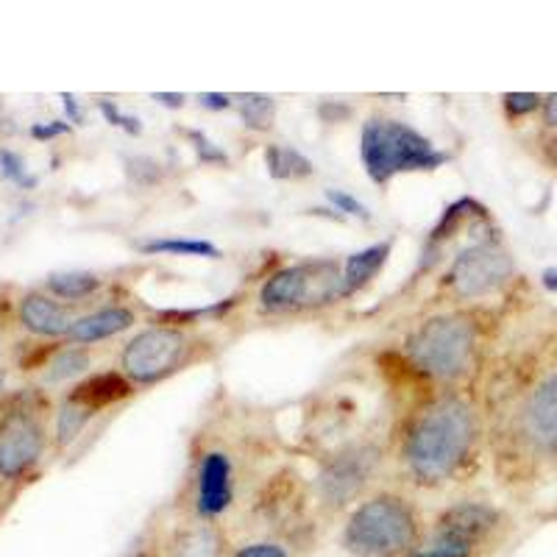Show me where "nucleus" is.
<instances>
[{
    "mask_svg": "<svg viewBox=\"0 0 557 557\" xmlns=\"http://www.w3.org/2000/svg\"><path fill=\"white\" fill-rule=\"evenodd\" d=\"M3 385H7V374L0 371V391H3Z\"/></svg>",
    "mask_w": 557,
    "mask_h": 557,
    "instance_id": "obj_38",
    "label": "nucleus"
},
{
    "mask_svg": "<svg viewBox=\"0 0 557 557\" xmlns=\"http://www.w3.org/2000/svg\"><path fill=\"white\" fill-rule=\"evenodd\" d=\"M151 98L157 103H162V107H168V109H182L184 101H187L182 92H151Z\"/></svg>",
    "mask_w": 557,
    "mask_h": 557,
    "instance_id": "obj_35",
    "label": "nucleus"
},
{
    "mask_svg": "<svg viewBox=\"0 0 557 557\" xmlns=\"http://www.w3.org/2000/svg\"><path fill=\"white\" fill-rule=\"evenodd\" d=\"M343 271L335 260H307L271 273L260 287L265 312H298L346 298Z\"/></svg>",
    "mask_w": 557,
    "mask_h": 557,
    "instance_id": "obj_7",
    "label": "nucleus"
},
{
    "mask_svg": "<svg viewBox=\"0 0 557 557\" xmlns=\"http://www.w3.org/2000/svg\"><path fill=\"white\" fill-rule=\"evenodd\" d=\"M544 107V96L539 92H505L502 96V112L507 121H524L530 114H539Z\"/></svg>",
    "mask_w": 557,
    "mask_h": 557,
    "instance_id": "obj_24",
    "label": "nucleus"
},
{
    "mask_svg": "<svg viewBox=\"0 0 557 557\" xmlns=\"http://www.w3.org/2000/svg\"><path fill=\"white\" fill-rule=\"evenodd\" d=\"M387 257H391V243H374V246L351 253L343 262V285H346L348 296L371 285L380 276L382 268H385Z\"/></svg>",
    "mask_w": 557,
    "mask_h": 557,
    "instance_id": "obj_17",
    "label": "nucleus"
},
{
    "mask_svg": "<svg viewBox=\"0 0 557 557\" xmlns=\"http://www.w3.org/2000/svg\"><path fill=\"white\" fill-rule=\"evenodd\" d=\"M20 321L28 332L39 337H62L73 326V318L59 301L42 296V293H28L20 301Z\"/></svg>",
    "mask_w": 557,
    "mask_h": 557,
    "instance_id": "obj_14",
    "label": "nucleus"
},
{
    "mask_svg": "<svg viewBox=\"0 0 557 557\" xmlns=\"http://www.w3.org/2000/svg\"><path fill=\"white\" fill-rule=\"evenodd\" d=\"M0 178L14 182L17 187H26V190L37 184V178L28 173L23 157H20V153H14V151H9V148H0Z\"/></svg>",
    "mask_w": 557,
    "mask_h": 557,
    "instance_id": "obj_25",
    "label": "nucleus"
},
{
    "mask_svg": "<svg viewBox=\"0 0 557 557\" xmlns=\"http://www.w3.org/2000/svg\"><path fill=\"white\" fill-rule=\"evenodd\" d=\"M98 287H101V278L87 271H64L48 276V290L59 298H70V301L92 296Z\"/></svg>",
    "mask_w": 557,
    "mask_h": 557,
    "instance_id": "obj_21",
    "label": "nucleus"
},
{
    "mask_svg": "<svg viewBox=\"0 0 557 557\" xmlns=\"http://www.w3.org/2000/svg\"><path fill=\"white\" fill-rule=\"evenodd\" d=\"M134 323H137V315H134V310H128V307L123 305L103 307V310H96L84 318H76L73 326H70L67 337L73 343H98L132 330Z\"/></svg>",
    "mask_w": 557,
    "mask_h": 557,
    "instance_id": "obj_15",
    "label": "nucleus"
},
{
    "mask_svg": "<svg viewBox=\"0 0 557 557\" xmlns=\"http://www.w3.org/2000/svg\"><path fill=\"white\" fill-rule=\"evenodd\" d=\"M184 134H187V139H190V146L193 151H196L198 162H203V165H218V168L228 165V153L223 151L221 146H215L207 134L196 132V128H187Z\"/></svg>",
    "mask_w": 557,
    "mask_h": 557,
    "instance_id": "obj_26",
    "label": "nucleus"
},
{
    "mask_svg": "<svg viewBox=\"0 0 557 557\" xmlns=\"http://www.w3.org/2000/svg\"><path fill=\"white\" fill-rule=\"evenodd\" d=\"M507 516L487 499H460L444 507L410 557H485L494 549Z\"/></svg>",
    "mask_w": 557,
    "mask_h": 557,
    "instance_id": "obj_6",
    "label": "nucleus"
},
{
    "mask_svg": "<svg viewBox=\"0 0 557 557\" xmlns=\"http://www.w3.org/2000/svg\"><path fill=\"white\" fill-rule=\"evenodd\" d=\"M98 112L107 117L109 126L121 128V132L132 134V137H139V134H143V123H139V117L126 114L114 101H98Z\"/></svg>",
    "mask_w": 557,
    "mask_h": 557,
    "instance_id": "obj_28",
    "label": "nucleus"
},
{
    "mask_svg": "<svg viewBox=\"0 0 557 557\" xmlns=\"http://www.w3.org/2000/svg\"><path fill=\"white\" fill-rule=\"evenodd\" d=\"M235 101L243 126L251 132H271L273 121H276V98L251 92V96H237Z\"/></svg>",
    "mask_w": 557,
    "mask_h": 557,
    "instance_id": "obj_20",
    "label": "nucleus"
},
{
    "mask_svg": "<svg viewBox=\"0 0 557 557\" xmlns=\"http://www.w3.org/2000/svg\"><path fill=\"white\" fill-rule=\"evenodd\" d=\"M482 441V421L474 401L446 393L407 421L401 435V466L410 482L444 487L474 462Z\"/></svg>",
    "mask_w": 557,
    "mask_h": 557,
    "instance_id": "obj_1",
    "label": "nucleus"
},
{
    "mask_svg": "<svg viewBox=\"0 0 557 557\" xmlns=\"http://www.w3.org/2000/svg\"><path fill=\"white\" fill-rule=\"evenodd\" d=\"M507 444L530 469L557 462V357L519 391L507 418Z\"/></svg>",
    "mask_w": 557,
    "mask_h": 557,
    "instance_id": "obj_5",
    "label": "nucleus"
},
{
    "mask_svg": "<svg viewBox=\"0 0 557 557\" xmlns=\"http://www.w3.org/2000/svg\"><path fill=\"white\" fill-rule=\"evenodd\" d=\"M228 557H293V552L278 541H248Z\"/></svg>",
    "mask_w": 557,
    "mask_h": 557,
    "instance_id": "obj_29",
    "label": "nucleus"
},
{
    "mask_svg": "<svg viewBox=\"0 0 557 557\" xmlns=\"http://www.w3.org/2000/svg\"><path fill=\"white\" fill-rule=\"evenodd\" d=\"M323 193H326V201H330L332 207H335L337 212H341V215L357 218V221H366V223L374 221V215H371V209H368L366 203L360 201V198L351 196V193L335 190V187H330V190H323Z\"/></svg>",
    "mask_w": 557,
    "mask_h": 557,
    "instance_id": "obj_27",
    "label": "nucleus"
},
{
    "mask_svg": "<svg viewBox=\"0 0 557 557\" xmlns=\"http://www.w3.org/2000/svg\"><path fill=\"white\" fill-rule=\"evenodd\" d=\"M424 539L416 502L396 491H380L357 502L343 524L341 546L351 557H410Z\"/></svg>",
    "mask_w": 557,
    "mask_h": 557,
    "instance_id": "obj_2",
    "label": "nucleus"
},
{
    "mask_svg": "<svg viewBox=\"0 0 557 557\" xmlns=\"http://www.w3.org/2000/svg\"><path fill=\"white\" fill-rule=\"evenodd\" d=\"M265 168L273 178H307L312 176V162L290 146H265Z\"/></svg>",
    "mask_w": 557,
    "mask_h": 557,
    "instance_id": "obj_19",
    "label": "nucleus"
},
{
    "mask_svg": "<svg viewBox=\"0 0 557 557\" xmlns=\"http://www.w3.org/2000/svg\"><path fill=\"white\" fill-rule=\"evenodd\" d=\"M193 351H196V341L182 326L157 323L137 332L123 346L121 368L134 385H157L182 371L190 362Z\"/></svg>",
    "mask_w": 557,
    "mask_h": 557,
    "instance_id": "obj_8",
    "label": "nucleus"
},
{
    "mask_svg": "<svg viewBox=\"0 0 557 557\" xmlns=\"http://www.w3.org/2000/svg\"><path fill=\"white\" fill-rule=\"evenodd\" d=\"M159 162L151 157H132L128 159V173L134 176V182L137 184H153L159 182V176H162V171H159Z\"/></svg>",
    "mask_w": 557,
    "mask_h": 557,
    "instance_id": "obj_30",
    "label": "nucleus"
},
{
    "mask_svg": "<svg viewBox=\"0 0 557 557\" xmlns=\"http://www.w3.org/2000/svg\"><path fill=\"white\" fill-rule=\"evenodd\" d=\"M143 253H173V257H203V260H221L223 251L209 240H190V237H157V240L139 243Z\"/></svg>",
    "mask_w": 557,
    "mask_h": 557,
    "instance_id": "obj_18",
    "label": "nucleus"
},
{
    "mask_svg": "<svg viewBox=\"0 0 557 557\" xmlns=\"http://www.w3.org/2000/svg\"><path fill=\"white\" fill-rule=\"evenodd\" d=\"M544 287L549 293H557V268H546V271H544Z\"/></svg>",
    "mask_w": 557,
    "mask_h": 557,
    "instance_id": "obj_37",
    "label": "nucleus"
},
{
    "mask_svg": "<svg viewBox=\"0 0 557 557\" xmlns=\"http://www.w3.org/2000/svg\"><path fill=\"white\" fill-rule=\"evenodd\" d=\"M62 101H64V112H67V117L73 123H82L84 114H82V107H78V101L73 96H67V92H62Z\"/></svg>",
    "mask_w": 557,
    "mask_h": 557,
    "instance_id": "obj_36",
    "label": "nucleus"
},
{
    "mask_svg": "<svg viewBox=\"0 0 557 557\" xmlns=\"http://www.w3.org/2000/svg\"><path fill=\"white\" fill-rule=\"evenodd\" d=\"M89 362H92V357H89L87 348H64V351H59V355L48 362V374H45V380L67 382L73 380V376L84 374L89 368Z\"/></svg>",
    "mask_w": 557,
    "mask_h": 557,
    "instance_id": "obj_23",
    "label": "nucleus"
},
{
    "mask_svg": "<svg viewBox=\"0 0 557 557\" xmlns=\"http://www.w3.org/2000/svg\"><path fill=\"white\" fill-rule=\"evenodd\" d=\"M198 103H201L203 109H215V112H223V109L235 107V98L223 96V92H201V96H198Z\"/></svg>",
    "mask_w": 557,
    "mask_h": 557,
    "instance_id": "obj_34",
    "label": "nucleus"
},
{
    "mask_svg": "<svg viewBox=\"0 0 557 557\" xmlns=\"http://www.w3.org/2000/svg\"><path fill=\"white\" fill-rule=\"evenodd\" d=\"M235 502V466L232 457L212 449L201 457L196 474V513L203 521H215Z\"/></svg>",
    "mask_w": 557,
    "mask_h": 557,
    "instance_id": "obj_12",
    "label": "nucleus"
},
{
    "mask_svg": "<svg viewBox=\"0 0 557 557\" xmlns=\"http://www.w3.org/2000/svg\"><path fill=\"white\" fill-rule=\"evenodd\" d=\"M45 430L28 412H14L0 426V474L7 480L23 476L42 457Z\"/></svg>",
    "mask_w": 557,
    "mask_h": 557,
    "instance_id": "obj_11",
    "label": "nucleus"
},
{
    "mask_svg": "<svg viewBox=\"0 0 557 557\" xmlns=\"http://www.w3.org/2000/svg\"><path fill=\"white\" fill-rule=\"evenodd\" d=\"M92 416H96V412L87 410V407L78 405V401L64 399V405L59 407V416H57V444L59 446L73 444V441L84 432V426L89 424V418Z\"/></svg>",
    "mask_w": 557,
    "mask_h": 557,
    "instance_id": "obj_22",
    "label": "nucleus"
},
{
    "mask_svg": "<svg viewBox=\"0 0 557 557\" xmlns=\"http://www.w3.org/2000/svg\"><path fill=\"white\" fill-rule=\"evenodd\" d=\"M376 466H380V449L371 444L346 446L337 455H332L318 471V505L330 513H341V510L351 507L360 499L371 476L376 474Z\"/></svg>",
    "mask_w": 557,
    "mask_h": 557,
    "instance_id": "obj_10",
    "label": "nucleus"
},
{
    "mask_svg": "<svg viewBox=\"0 0 557 557\" xmlns=\"http://www.w3.org/2000/svg\"><path fill=\"white\" fill-rule=\"evenodd\" d=\"M541 128L544 132H557V92L544 96V107H541Z\"/></svg>",
    "mask_w": 557,
    "mask_h": 557,
    "instance_id": "obj_32",
    "label": "nucleus"
},
{
    "mask_svg": "<svg viewBox=\"0 0 557 557\" xmlns=\"http://www.w3.org/2000/svg\"><path fill=\"white\" fill-rule=\"evenodd\" d=\"M159 557H226V535L215 521H193L171 532Z\"/></svg>",
    "mask_w": 557,
    "mask_h": 557,
    "instance_id": "obj_13",
    "label": "nucleus"
},
{
    "mask_svg": "<svg viewBox=\"0 0 557 557\" xmlns=\"http://www.w3.org/2000/svg\"><path fill=\"white\" fill-rule=\"evenodd\" d=\"M70 126L62 121H53V123H34L32 126V137L34 139H53V137H62L67 134Z\"/></svg>",
    "mask_w": 557,
    "mask_h": 557,
    "instance_id": "obj_33",
    "label": "nucleus"
},
{
    "mask_svg": "<svg viewBox=\"0 0 557 557\" xmlns=\"http://www.w3.org/2000/svg\"><path fill=\"white\" fill-rule=\"evenodd\" d=\"M134 393V382L126 374H117V371H101V374L89 376L82 385L73 387L67 399L78 401L87 410L98 412L103 407H112L117 401H126Z\"/></svg>",
    "mask_w": 557,
    "mask_h": 557,
    "instance_id": "obj_16",
    "label": "nucleus"
},
{
    "mask_svg": "<svg viewBox=\"0 0 557 557\" xmlns=\"http://www.w3.org/2000/svg\"><path fill=\"white\" fill-rule=\"evenodd\" d=\"M516 276L513 253L499 237H485L457 253L444 273V287L460 301H476L510 285Z\"/></svg>",
    "mask_w": 557,
    "mask_h": 557,
    "instance_id": "obj_9",
    "label": "nucleus"
},
{
    "mask_svg": "<svg viewBox=\"0 0 557 557\" xmlns=\"http://www.w3.org/2000/svg\"><path fill=\"white\" fill-rule=\"evenodd\" d=\"M360 162L376 187H387L401 173L437 171L449 162V153L418 132L416 126L385 114L362 123Z\"/></svg>",
    "mask_w": 557,
    "mask_h": 557,
    "instance_id": "obj_3",
    "label": "nucleus"
},
{
    "mask_svg": "<svg viewBox=\"0 0 557 557\" xmlns=\"http://www.w3.org/2000/svg\"><path fill=\"white\" fill-rule=\"evenodd\" d=\"M480 330L466 312L432 315L405 341V357L418 374L435 382H455L469 374L474 366Z\"/></svg>",
    "mask_w": 557,
    "mask_h": 557,
    "instance_id": "obj_4",
    "label": "nucleus"
},
{
    "mask_svg": "<svg viewBox=\"0 0 557 557\" xmlns=\"http://www.w3.org/2000/svg\"><path fill=\"white\" fill-rule=\"evenodd\" d=\"M539 157L552 173H557V132H541Z\"/></svg>",
    "mask_w": 557,
    "mask_h": 557,
    "instance_id": "obj_31",
    "label": "nucleus"
}]
</instances>
